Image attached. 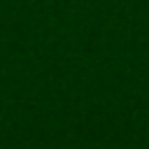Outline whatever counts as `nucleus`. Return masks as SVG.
Returning a JSON list of instances; mask_svg holds the SVG:
<instances>
[]
</instances>
